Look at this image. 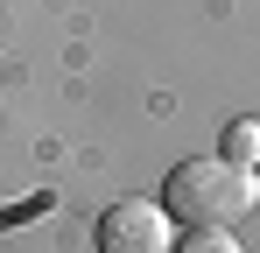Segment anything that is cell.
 I'll return each instance as SVG.
<instances>
[{
    "mask_svg": "<svg viewBox=\"0 0 260 253\" xmlns=\"http://www.w3.org/2000/svg\"><path fill=\"white\" fill-rule=\"evenodd\" d=\"M253 204H260L253 169L225 162V155H190V162H176L169 183H162V211L183 218L190 232H197V225H239Z\"/></svg>",
    "mask_w": 260,
    "mask_h": 253,
    "instance_id": "6da1fadb",
    "label": "cell"
},
{
    "mask_svg": "<svg viewBox=\"0 0 260 253\" xmlns=\"http://www.w3.org/2000/svg\"><path fill=\"white\" fill-rule=\"evenodd\" d=\"M169 211L148 197H120L99 211V253H169Z\"/></svg>",
    "mask_w": 260,
    "mask_h": 253,
    "instance_id": "7a4b0ae2",
    "label": "cell"
},
{
    "mask_svg": "<svg viewBox=\"0 0 260 253\" xmlns=\"http://www.w3.org/2000/svg\"><path fill=\"white\" fill-rule=\"evenodd\" d=\"M225 162H239V169L260 162V120H232L225 126Z\"/></svg>",
    "mask_w": 260,
    "mask_h": 253,
    "instance_id": "3957f363",
    "label": "cell"
},
{
    "mask_svg": "<svg viewBox=\"0 0 260 253\" xmlns=\"http://www.w3.org/2000/svg\"><path fill=\"white\" fill-rule=\"evenodd\" d=\"M176 253H239V239H232V225H197L190 239H176Z\"/></svg>",
    "mask_w": 260,
    "mask_h": 253,
    "instance_id": "277c9868",
    "label": "cell"
}]
</instances>
